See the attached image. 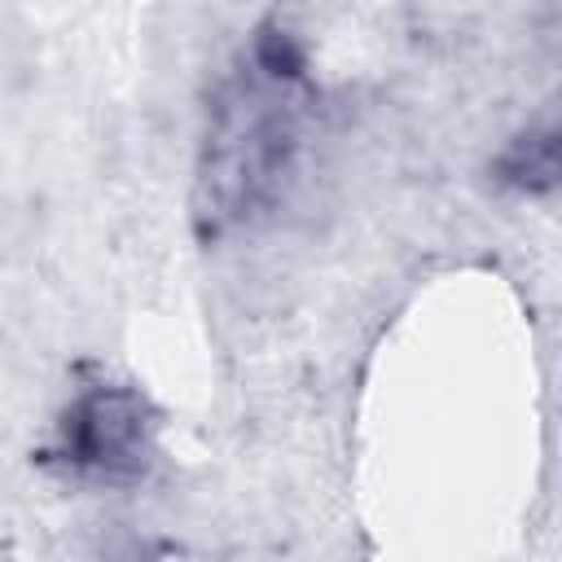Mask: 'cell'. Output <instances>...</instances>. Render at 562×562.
I'll list each match as a JSON object with an SVG mask.
<instances>
[{
  "label": "cell",
  "mask_w": 562,
  "mask_h": 562,
  "mask_svg": "<svg viewBox=\"0 0 562 562\" xmlns=\"http://www.w3.org/2000/svg\"><path fill=\"white\" fill-rule=\"evenodd\" d=\"M303 123V48L290 31H263L246 66L211 101L193 215L202 233H224L272 202Z\"/></svg>",
  "instance_id": "6da1fadb"
},
{
  "label": "cell",
  "mask_w": 562,
  "mask_h": 562,
  "mask_svg": "<svg viewBox=\"0 0 562 562\" xmlns=\"http://www.w3.org/2000/svg\"><path fill=\"white\" fill-rule=\"evenodd\" d=\"M149 408L132 386H88L57 426V457L66 470L101 483L136 479L149 461Z\"/></svg>",
  "instance_id": "7a4b0ae2"
},
{
  "label": "cell",
  "mask_w": 562,
  "mask_h": 562,
  "mask_svg": "<svg viewBox=\"0 0 562 562\" xmlns=\"http://www.w3.org/2000/svg\"><path fill=\"white\" fill-rule=\"evenodd\" d=\"M496 171H501L505 184H518V189H527V193L553 189V180H558V132H553V127H531V132H522V136L501 154Z\"/></svg>",
  "instance_id": "3957f363"
}]
</instances>
